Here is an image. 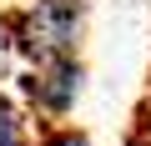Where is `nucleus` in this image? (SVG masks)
<instances>
[{
    "label": "nucleus",
    "instance_id": "nucleus-1",
    "mask_svg": "<svg viewBox=\"0 0 151 146\" xmlns=\"http://www.w3.org/2000/svg\"><path fill=\"white\" fill-rule=\"evenodd\" d=\"M86 0H25L10 15L15 55L25 65H50L65 55H81L86 40Z\"/></svg>",
    "mask_w": 151,
    "mask_h": 146
},
{
    "label": "nucleus",
    "instance_id": "nucleus-2",
    "mask_svg": "<svg viewBox=\"0 0 151 146\" xmlns=\"http://www.w3.org/2000/svg\"><path fill=\"white\" fill-rule=\"evenodd\" d=\"M86 96V60L81 55H65V60H50V65H25L20 70V101L45 116L50 126H60L76 101Z\"/></svg>",
    "mask_w": 151,
    "mask_h": 146
},
{
    "label": "nucleus",
    "instance_id": "nucleus-3",
    "mask_svg": "<svg viewBox=\"0 0 151 146\" xmlns=\"http://www.w3.org/2000/svg\"><path fill=\"white\" fill-rule=\"evenodd\" d=\"M0 146H30V136H25V111L0 91Z\"/></svg>",
    "mask_w": 151,
    "mask_h": 146
},
{
    "label": "nucleus",
    "instance_id": "nucleus-4",
    "mask_svg": "<svg viewBox=\"0 0 151 146\" xmlns=\"http://www.w3.org/2000/svg\"><path fill=\"white\" fill-rule=\"evenodd\" d=\"M35 146H96V141H91L81 126H65V121H60V126H45Z\"/></svg>",
    "mask_w": 151,
    "mask_h": 146
},
{
    "label": "nucleus",
    "instance_id": "nucleus-5",
    "mask_svg": "<svg viewBox=\"0 0 151 146\" xmlns=\"http://www.w3.org/2000/svg\"><path fill=\"white\" fill-rule=\"evenodd\" d=\"M10 60H15V35H10V20H0V81L10 76Z\"/></svg>",
    "mask_w": 151,
    "mask_h": 146
}]
</instances>
